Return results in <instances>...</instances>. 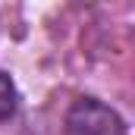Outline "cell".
I'll return each instance as SVG.
<instances>
[{
	"label": "cell",
	"instance_id": "cell-1",
	"mask_svg": "<svg viewBox=\"0 0 135 135\" xmlns=\"http://www.w3.org/2000/svg\"><path fill=\"white\" fill-rule=\"evenodd\" d=\"M66 135H129L123 116L98 98H79L66 110Z\"/></svg>",
	"mask_w": 135,
	"mask_h": 135
},
{
	"label": "cell",
	"instance_id": "cell-2",
	"mask_svg": "<svg viewBox=\"0 0 135 135\" xmlns=\"http://www.w3.org/2000/svg\"><path fill=\"white\" fill-rule=\"evenodd\" d=\"M16 104H19L16 85H13V79L0 69V123H6V119L16 113Z\"/></svg>",
	"mask_w": 135,
	"mask_h": 135
}]
</instances>
